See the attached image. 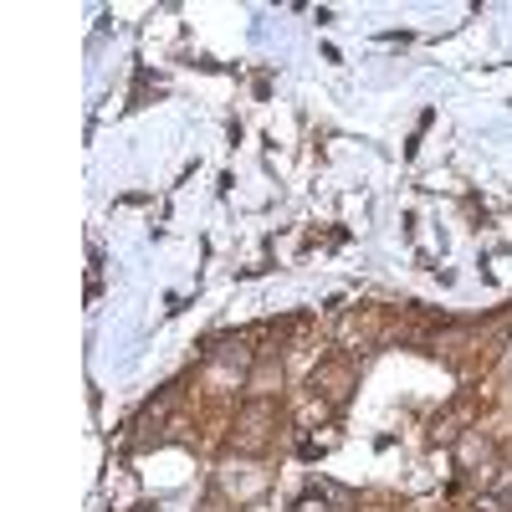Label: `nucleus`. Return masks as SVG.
<instances>
[{"instance_id":"obj_1","label":"nucleus","mask_w":512,"mask_h":512,"mask_svg":"<svg viewBox=\"0 0 512 512\" xmlns=\"http://www.w3.org/2000/svg\"><path fill=\"white\" fill-rule=\"evenodd\" d=\"M221 487H226L231 497H256V492L267 487V472H262L256 461H226V466H221Z\"/></svg>"},{"instance_id":"obj_2","label":"nucleus","mask_w":512,"mask_h":512,"mask_svg":"<svg viewBox=\"0 0 512 512\" xmlns=\"http://www.w3.org/2000/svg\"><path fill=\"white\" fill-rule=\"evenodd\" d=\"M277 384H282V369H277V364H272V359H267V364H262V369H256V374H251V379H246V390H251V395H256V400H262V395H272V390H277Z\"/></svg>"},{"instance_id":"obj_3","label":"nucleus","mask_w":512,"mask_h":512,"mask_svg":"<svg viewBox=\"0 0 512 512\" xmlns=\"http://www.w3.org/2000/svg\"><path fill=\"white\" fill-rule=\"evenodd\" d=\"M492 502H497L502 512H512V472H502V477H497V487H492Z\"/></svg>"}]
</instances>
